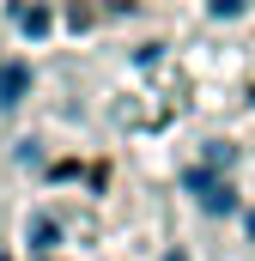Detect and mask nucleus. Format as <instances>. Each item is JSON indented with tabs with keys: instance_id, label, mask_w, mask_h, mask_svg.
I'll return each instance as SVG.
<instances>
[{
	"instance_id": "f257e3e1",
	"label": "nucleus",
	"mask_w": 255,
	"mask_h": 261,
	"mask_svg": "<svg viewBox=\"0 0 255 261\" xmlns=\"http://www.w3.org/2000/svg\"><path fill=\"white\" fill-rule=\"evenodd\" d=\"M18 91H24V67H6V73H0V97H6V103H12V97H18Z\"/></svg>"
}]
</instances>
